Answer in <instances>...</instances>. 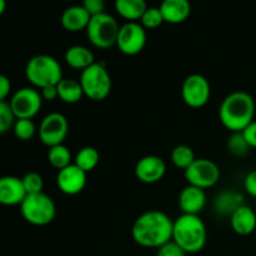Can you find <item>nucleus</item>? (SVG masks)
Instances as JSON below:
<instances>
[{
  "label": "nucleus",
  "instance_id": "obj_1",
  "mask_svg": "<svg viewBox=\"0 0 256 256\" xmlns=\"http://www.w3.org/2000/svg\"><path fill=\"white\" fill-rule=\"evenodd\" d=\"M172 218L160 210H149L136 218L132 228V238L139 246L159 249L172 240Z\"/></svg>",
  "mask_w": 256,
  "mask_h": 256
},
{
  "label": "nucleus",
  "instance_id": "obj_2",
  "mask_svg": "<svg viewBox=\"0 0 256 256\" xmlns=\"http://www.w3.org/2000/svg\"><path fill=\"white\" fill-rule=\"evenodd\" d=\"M255 100L249 92L238 90L224 98L219 108V119L230 132H242L254 122Z\"/></svg>",
  "mask_w": 256,
  "mask_h": 256
},
{
  "label": "nucleus",
  "instance_id": "obj_3",
  "mask_svg": "<svg viewBox=\"0 0 256 256\" xmlns=\"http://www.w3.org/2000/svg\"><path fill=\"white\" fill-rule=\"evenodd\" d=\"M206 225L199 215L182 214L174 220L172 242H176L186 254H196L206 245Z\"/></svg>",
  "mask_w": 256,
  "mask_h": 256
},
{
  "label": "nucleus",
  "instance_id": "obj_4",
  "mask_svg": "<svg viewBox=\"0 0 256 256\" xmlns=\"http://www.w3.org/2000/svg\"><path fill=\"white\" fill-rule=\"evenodd\" d=\"M25 78L35 89L58 85L62 80V69L54 56L39 54L30 58L25 65Z\"/></svg>",
  "mask_w": 256,
  "mask_h": 256
},
{
  "label": "nucleus",
  "instance_id": "obj_5",
  "mask_svg": "<svg viewBox=\"0 0 256 256\" xmlns=\"http://www.w3.org/2000/svg\"><path fill=\"white\" fill-rule=\"evenodd\" d=\"M19 206L25 222L34 226H46L56 216V205L44 192L26 195Z\"/></svg>",
  "mask_w": 256,
  "mask_h": 256
},
{
  "label": "nucleus",
  "instance_id": "obj_6",
  "mask_svg": "<svg viewBox=\"0 0 256 256\" xmlns=\"http://www.w3.org/2000/svg\"><path fill=\"white\" fill-rule=\"evenodd\" d=\"M79 82L84 92V96L89 98L92 102H102L112 92V76L108 68L102 62H95L82 70Z\"/></svg>",
  "mask_w": 256,
  "mask_h": 256
},
{
  "label": "nucleus",
  "instance_id": "obj_7",
  "mask_svg": "<svg viewBox=\"0 0 256 256\" xmlns=\"http://www.w3.org/2000/svg\"><path fill=\"white\" fill-rule=\"evenodd\" d=\"M119 29V24L112 15L102 12L92 16L85 32L92 46L96 49L106 50L116 46Z\"/></svg>",
  "mask_w": 256,
  "mask_h": 256
},
{
  "label": "nucleus",
  "instance_id": "obj_8",
  "mask_svg": "<svg viewBox=\"0 0 256 256\" xmlns=\"http://www.w3.org/2000/svg\"><path fill=\"white\" fill-rule=\"evenodd\" d=\"M220 175L222 172L219 165L206 158H196V160L184 170V176L188 184L202 190L215 186L219 182Z\"/></svg>",
  "mask_w": 256,
  "mask_h": 256
},
{
  "label": "nucleus",
  "instance_id": "obj_9",
  "mask_svg": "<svg viewBox=\"0 0 256 256\" xmlns=\"http://www.w3.org/2000/svg\"><path fill=\"white\" fill-rule=\"evenodd\" d=\"M42 94L32 86L20 88L14 92L9 105L15 119H32L39 114L42 106Z\"/></svg>",
  "mask_w": 256,
  "mask_h": 256
},
{
  "label": "nucleus",
  "instance_id": "obj_10",
  "mask_svg": "<svg viewBox=\"0 0 256 256\" xmlns=\"http://www.w3.org/2000/svg\"><path fill=\"white\" fill-rule=\"evenodd\" d=\"M38 134L40 142L48 148L64 144L69 134V122L62 112H50L40 122Z\"/></svg>",
  "mask_w": 256,
  "mask_h": 256
},
{
  "label": "nucleus",
  "instance_id": "obj_11",
  "mask_svg": "<svg viewBox=\"0 0 256 256\" xmlns=\"http://www.w3.org/2000/svg\"><path fill=\"white\" fill-rule=\"evenodd\" d=\"M212 86L204 75H188L182 85V102L192 109H202L209 102Z\"/></svg>",
  "mask_w": 256,
  "mask_h": 256
},
{
  "label": "nucleus",
  "instance_id": "obj_12",
  "mask_svg": "<svg viewBox=\"0 0 256 256\" xmlns=\"http://www.w3.org/2000/svg\"><path fill=\"white\" fill-rule=\"evenodd\" d=\"M146 40V29L139 22H128L120 26L116 46L124 55L134 56L144 50Z\"/></svg>",
  "mask_w": 256,
  "mask_h": 256
},
{
  "label": "nucleus",
  "instance_id": "obj_13",
  "mask_svg": "<svg viewBox=\"0 0 256 256\" xmlns=\"http://www.w3.org/2000/svg\"><path fill=\"white\" fill-rule=\"evenodd\" d=\"M134 172L140 182L155 184L159 182L166 174V162L158 155H146L138 160Z\"/></svg>",
  "mask_w": 256,
  "mask_h": 256
},
{
  "label": "nucleus",
  "instance_id": "obj_14",
  "mask_svg": "<svg viewBox=\"0 0 256 256\" xmlns=\"http://www.w3.org/2000/svg\"><path fill=\"white\" fill-rule=\"evenodd\" d=\"M86 172L72 162L69 166L59 170L56 175V185L65 195H78L86 186Z\"/></svg>",
  "mask_w": 256,
  "mask_h": 256
},
{
  "label": "nucleus",
  "instance_id": "obj_15",
  "mask_svg": "<svg viewBox=\"0 0 256 256\" xmlns=\"http://www.w3.org/2000/svg\"><path fill=\"white\" fill-rule=\"evenodd\" d=\"M178 204L182 214L199 215L206 206V192L200 188L188 184L180 192Z\"/></svg>",
  "mask_w": 256,
  "mask_h": 256
},
{
  "label": "nucleus",
  "instance_id": "obj_16",
  "mask_svg": "<svg viewBox=\"0 0 256 256\" xmlns=\"http://www.w3.org/2000/svg\"><path fill=\"white\" fill-rule=\"evenodd\" d=\"M26 195L22 178L12 175L0 176V204L4 206L20 205Z\"/></svg>",
  "mask_w": 256,
  "mask_h": 256
},
{
  "label": "nucleus",
  "instance_id": "obj_17",
  "mask_svg": "<svg viewBox=\"0 0 256 256\" xmlns=\"http://www.w3.org/2000/svg\"><path fill=\"white\" fill-rule=\"evenodd\" d=\"M230 226L240 236L252 235L256 230V212L250 206L242 204L230 215Z\"/></svg>",
  "mask_w": 256,
  "mask_h": 256
},
{
  "label": "nucleus",
  "instance_id": "obj_18",
  "mask_svg": "<svg viewBox=\"0 0 256 256\" xmlns=\"http://www.w3.org/2000/svg\"><path fill=\"white\" fill-rule=\"evenodd\" d=\"M165 22L182 24L189 19L192 14V4L189 0H162L159 6Z\"/></svg>",
  "mask_w": 256,
  "mask_h": 256
},
{
  "label": "nucleus",
  "instance_id": "obj_19",
  "mask_svg": "<svg viewBox=\"0 0 256 256\" xmlns=\"http://www.w3.org/2000/svg\"><path fill=\"white\" fill-rule=\"evenodd\" d=\"M92 15L84 9L82 5H72L64 10L62 15V25L66 32H78L86 30Z\"/></svg>",
  "mask_w": 256,
  "mask_h": 256
},
{
  "label": "nucleus",
  "instance_id": "obj_20",
  "mask_svg": "<svg viewBox=\"0 0 256 256\" xmlns=\"http://www.w3.org/2000/svg\"><path fill=\"white\" fill-rule=\"evenodd\" d=\"M65 62L75 70H85L95 62L94 52L84 45H72L64 54Z\"/></svg>",
  "mask_w": 256,
  "mask_h": 256
},
{
  "label": "nucleus",
  "instance_id": "obj_21",
  "mask_svg": "<svg viewBox=\"0 0 256 256\" xmlns=\"http://www.w3.org/2000/svg\"><path fill=\"white\" fill-rule=\"evenodd\" d=\"M114 8L126 22H140L148 5L145 0H115Z\"/></svg>",
  "mask_w": 256,
  "mask_h": 256
},
{
  "label": "nucleus",
  "instance_id": "obj_22",
  "mask_svg": "<svg viewBox=\"0 0 256 256\" xmlns=\"http://www.w3.org/2000/svg\"><path fill=\"white\" fill-rule=\"evenodd\" d=\"M56 86L59 99L65 104H76L84 96V92H82L79 80L62 78V80Z\"/></svg>",
  "mask_w": 256,
  "mask_h": 256
},
{
  "label": "nucleus",
  "instance_id": "obj_23",
  "mask_svg": "<svg viewBox=\"0 0 256 256\" xmlns=\"http://www.w3.org/2000/svg\"><path fill=\"white\" fill-rule=\"evenodd\" d=\"M244 204L242 196L236 192H222L214 200V209L222 215H232L235 210Z\"/></svg>",
  "mask_w": 256,
  "mask_h": 256
},
{
  "label": "nucleus",
  "instance_id": "obj_24",
  "mask_svg": "<svg viewBox=\"0 0 256 256\" xmlns=\"http://www.w3.org/2000/svg\"><path fill=\"white\" fill-rule=\"evenodd\" d=\"M100 154L95 148L85 146L78 152L74 158V164L85 172H90L99 165Z\"/></svg>",
  "mask_w": 256,
  "mask_h": 256
},
{
  "label": "nucleus",
  "instance_id": "obj_25",
  "mask_svg": "<svg viewBox=\"0 0 256 256\" xmlns=\"http://www.w3.org/2000/svg\"><path fill=\"white\" fill-rule=\"evenodd\" d=\"M48 162H49V164L54 169H56L59 172V170L64 169V168L72 164V152L64 144L49 148V152H48Z\"/></svg>",
  "mask_w": 256,
  "mask_h": 256
},
{
  "label": "nucleus",
  "instance_id": "obj_26",
  "mask_svg": "<svg viewBox=\"0 0 256 256\" xmlns=\"http://www.w3.org/2000/svg\"><path fill=\"white\" fill-rule=\"evenodd\" d=\"M196 160L195 152L189 145L180 144L172 149V162L178 169L186 170L192 162Z\"/></svg>",
  "mask_w": 256,
  "mask_h": 256
},
{
  "label": "nucleus",
  "instance_id": "obj_27",
  "mask_svg": "<svg viewBox=\"0 0 256 256\" xmlns=\"http://www.w3.org/2000/svg\"><path fill=\"white\" fill-rule=\"evenodd\" d=\"M226 148L228 152H229L232 156L236 158L246 156L248 152L252 149V148L249 146V144L246 142V140H245L242 132H232V135L228 138Z\"/></svg>",
  "mask_w": 256,
  "mask_h": 256
},
{
  "label": "nucleus",
  "instance_id": "obj_28",
  "mask_svg": "<svg viewBox=\"0 0 256 256\" xmlns=\"http://www.w3.org/2000/svg\"><path fill=\"white\" fill-rule=\"evenodd\" d=\"M12 132L16 139L22 142H29L36 134V126L32 119H16L12 126Z\"/></svg>",
  "mask_w": 256,
  "mask_h": 256
},
{
  "label": "nucleus",
  "instance_id": "obj_29",
  "mask_svg": "<svg viewBox=\"0 0 256 256\" xmlns=\"http://www.w3.org/2000/svg\"><path fill=\"white\" fill-rule=\"evenodd\" d=\"M164 22V18H162V12H160L159 8H148L145 10V12L142 14V19H140V24L145 28V29H158L159 26H162Z\"/></svg>",
  "mask_w": 256,
  "mask_h": 256
},
{
  "label": "nucleus",
  "instance_id": "obj_30",
  "mask_svg": "<svg viewBox=\"0 0 256 256\" xmlns=\"http://www.w3.org/2000/svg\"><path fill=\"white\" fill-rule=\"evenodd\" d=\"M22 182L28 195L42 192V190H44V180H42V176L39 172H28L22 178Z\"/></svg>",
  "mask_w": 256,
  "mask_h": 256
},
{
  "label": "nucleus",
  "instance_id": "obj_31",
  "mask_svg": "<svg viewBox=\"0 0 256 256\" xmlns=\"http://www.w3.org/2000/svg\"><path fill=\"white\" fill-rule=\"evenodd\" d=\"M15 116L12 112L9 102H0V135L5 134L12 129L15 122Z\"/></svg>",
  "mask_w": 256,
  "mask_h": 256
},
{
  "label": "nucleus",
  "instance_id": "obj_32",
  "mask_svg": "<svg viewBox=\"0 0 256 256\" xmlns=\"http://www.w3.org/2000/svg\"><path fill=\"white\" fill-rule=\"evenodd\" d=\"M156 256H186V252L172 240L158 249Z\"/></svg>",
  "mask_w": 256,
  "mask_h": 256
},
{
  "label": "nucleus",
  "instance_id": "obj_33",
  "mask_svg": "<svg viewBox=\"0 0 256 256\" xmlns=\"http://www.w3.org/2000/svg\"><path fill=\"white\" fill-rule=\"evenodd\" d=\"M82 6L92 16L105 12V0H82Z\"/></svg>",
  "mask_w": 256,
  "mask_h": 256
},
{
  "label": "nucleus",
  "instance_id": "obj_34",
  "mask_svg": "<svg viewBox=\"0 0 256 256\" xmlns=\"http://www.w3.org/2000/svg\"><path fill=\"white\" fill-rule=\"evenodd\" d=\"M244 189L250 196L256 198V169L246 174L244 179Z\"/></svg>",
  "mask_w": 256,
  "mask_h": 256
},
{
  "label": "nucleus",
  "instance_id": "obj_35",
  "mask_svg": "<svg viewBox=\"0 0 256 256\" xmlns=\"http://www.w3.org/2000/svg\"><path fill=\"white\" fill-rule=\"evenodd\" d=\"M244 135L245 140L249 144V146L252 149H256V120L252 122V124L248 125L244 129V132H242Z\"/></svg>",
  "mask_w": 256,
  "mask_h": 256
},
{
  "label": "nucleus",
  "instance_id": "obj_36",
  "mask_svg": "<svg viewBox=\"0 0 256 256\" xmlns=\"http://www.w3.org/2000/svg\"><path fill=\"white\" fill-rule=\"evenodd\" d=\"M12 92V82L10 79L4 74H0V102H5Z\"/></svg>",
  "mask_w": 256,
  "mask_h": 256
},
{
  "label": "nucleus",
  "instance_id": "obj_37",
  "mask_svg": "<svg viewBox=\"0 0 256 256\" xmlns=\"http://www.w3.org/2000/svg\"><path fill=\"white\" fill-rule=\"evenodd\" d=\"M40 94H42V100H46V102H54V100L59 99L56 85H50V86L42 88V89H40Z\"/></svg>",
  "mask_w": 256,
  "mask_h": 256
},
{
  "label": "nucleus",
  "instance_id": "obj_38",
  "mask_svg": "<svg viewBox=\"0 0 256 256\" xmlns=\"http://www.w3.org/2000/svg\"><path fill=\"white\" fill-rule=\"evenodd\" d=\"M5 9H6V0H0V16L4 14Z\"/></svg>",
  "mask_w": 256,
  "mask_h": 256
}]
</instances>
